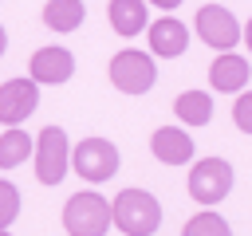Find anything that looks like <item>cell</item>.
Masks as SVG:
<instances>
[{"mask_svg": "<svg viewBox=\"0 0 252 236\" xmlns=\"http://www.w3.org/2000/svg\"><path fill=\"white\" fill-rule=\"evenodd\" d=\"M110 224H118L126 236H154L161 228V205L146 189H122L110 201Z\"/></svg>", "mask_w": 252, "mask_h": 236, "instance_id": "6da1fadb", "label": "cell"}, {"mask_svg": "<svg viewBox=\"0 0 252 236\" xmlns=\"http://www.w3.org/2000/svg\"><path fill=\"white\" fill-rule=\"evenodd\" d=\"M63 228L67 236H106L110 228V201L94 189H83L67 197L63 205Z\"/></svg>", "mask_w": 252, "mask_h": 236, "instance_id": "7a4b0ae2", "label": "cell"}, {"mask_svg": "<svg viewBox=\"0 0 252 236\" xmlns=\"http://www.w3.org/2000/svg\"><path fill=\"white\" fill-rule=\"evenodd\" d=\"M35 181L43 185H59L71 169V142H67V130L63 126H43L39 138H35Z\"/></svg>", "mask_w": 252, "mask_h": 236, "instance_id": "3957f363", "label": "cell"}, {"mask_svg": "<svg viewBox=\"0 0 252 236\" xmlns=\"http://www.w3.org/2000/svg\"><path fill=\"white\" fill-rule=\"evenodd\" d=\"M118 149H114V142H106V138H83L75 149H71V169L83 177V181H91V185H102V181H110L114 173H118Z\"/></svg>", "mask_w": 252, "mask_h": 236, "instance_id": "277c9868", "label": "cell"}, {"mask_svg": "<svg viewBox=\"0 0 252 236\" xmlns=\"http://www.w3.org/2000/svg\"><path fill=\"white\" fill-rule=\"evenodd\" d=\"M110 83L122 90V94H146L154 83H158V67H154V55H146V51H134V47H126V51H118L114 59H110Z\"/></svg>", "mask_w": 252, "mask_h": 236, "instance_id": "5b68a950", "label": "cell"}, {"mask_svg": "<svg viewBox=\"0 0 252 236\" xmlns=\"http://www.w3.org/2000/svg\"><path fill=\"white\" fill-rule=\"evenodd\" d=\"M232 193V165L224 157H201L193 169H189V197L197 205H217Z\"/></svg>", "mask_w": 252, "mask_h": 236, "instance_id": "8992f818", "label": "cell"}, {"mask_svg": "<svg viewBox=\"0 0 252 236\" xmlns=\"http://www.w3.org/2000/svg\"><path fill=\"white\" fill-rule=\"evenodd\" d=\"M197 35L209 43V47H217V51H232L236 43H240V24H236V16L224 8V4H205L201 12H197Z\"/></svg>", "mask_w": 252, "mask_h": 236, "instance_id": "52a82bcc", "label": "cell"}, {"mask_svg": "<svg viewBox=\"0 0 252 236\" xmlns=\"http://www.w3.org/2000/svg\"><path fill=\"white\" fill-rule=\"evenodd\" d=\"M39 106V83L32 79H8L0 87V122L4 126H20L24 118H32Z\"/></svg>", "mask_w": 252, "mask_h": 236, "instance_id": "ba28073f", "label": "cell"}, {"mask_svg": "<svg viewBox=\"0 0 252 236\" xmlns=\"http://www.w3.org/2000/svg\"><path fill=\"white\" fill-rule=\"evenodd\" d=\"M75 75V55L67 47H39L28 63V79L39 87H59Z\"/></svg>", "mask_w": 252, "mask_h": 236, "instance_id": "9c48e42d", "label": "cell"}, {"mask_svg": "<svg viewBox=\"0 0 252 236\" xmlns=\"http://www.w3.org/2000/svg\"><path fill=\"white\" fill-rule=\"evenodd\" d=\"M193 149L197 146L181 126H158L154 138H150V153L161 165H185V161H193Z\"/></svg>", "mask_w": 252, "mask_h": 236, "instance_id": "30bf717a", "label": "cell"}, {"mask_svg": "<svg viewBox=\"0 0 252 236\" xmlns=\"http://www.w3.org/2000/svg\"><path fill=\"white\" fill-rule=\"evenodd\" d=\"M185 47H189V28H185L181 20L161 16V20L150 24V51H154V55L177 59V55H185Z\"/></svg>", "mask_w": 252, "mask_h": 236, "instance_id": "8fae6325", "label": "cell"}, {"mask_svg": "<svg viewBox=\"0 0 252 236\" xmlns=\"http://www.w3.org/2000/svg\"><path fill=\"white\" fill-rule=\"evenodd\" d=\"M248 75H252L248 59L224 51V55H217L213 67H209V87H213V90H224V94H236V90L248 87Z\"/></svg>", "mask_w": 252, "mask_h": 236, "instance_id": "7c38bea8", "label": "cell"}, {"mask_svg": "<svg viewBox=\"0 0 252 236\" xmlns=\"http://www.w3.org/2000/svg\"><path fill=\"white\" fill-rule=\"evenodd\" d=\"M106 16H110V28L118 35L146 31V0H110L106 4Z\"/></svg>", "mask_w": 252, "mask_h": 236, "instance_id": "4fadbf2b", "label": "cell"}, {"mask_svg": "<svg viewBox=\"0 0 252 236\" xmlns=\"http://www.w3.org/2000/svg\"><path fill=\"white\" fill-rule=\"evenodd\" d=\"M173 114L185 122V126H205L213 118V94L209 90H181L173 98Z\"/></svg>", "mask_w": 252, "mask_h": 236, "instance_id": "5bb4252c", "label": "cell"}, {"mask_svg": "<svg viewBox=\"0 0 252 236\" xmlns=\"http://www.w3.org/2000/svg\"><path fill=\"white\" fill-rule=\"evenodd\" d=\"M83 16H87L83 0H47L43 4V28H51V31H75L83 24Z\"/></svg>", "mask_w": 252, "mask_h": 236, "instance_id": "9a60e30c", "label": "cell"}, {"mask_svg": "<svg viewBox=\"0 0 252 236\" xmlns=\"http://www.w3.org/2000/svg\"><path fill=\"white\" fill-rule=\"evenodd\" d=\"M32 149H35V142H32L20 126H8V130L0 134V169H16V165H24V161L32 157Z\"/></svg>", "mask_w": 252, "mask_h": 236, "instance_id": "2e32d148", "label": "cell"}, {"mask_svg": "<svg viewBox=\"0 0 252 236\" xmlns=\"http://www.w3.org/2000/svg\"><path fill=\"white\" fill-rule=\"evenodd\" d=\"M181 236H232V228H228V220L220 212H197L181 228Z\"/></svg>", "mask_w": 252, "mask_h": 236, "instance_id": "e0dca14e", "label": "cell"}, {"mask_svg": "<svg viewBox=\"0 0 252 236\" xmlns=\"http://www.w3.org/2000/svg\"><path fill=\"white\" fill-rule=\"evenodd\" d=\"M16 216H20V189L0 177V228H8Z\"/></svg>", "mask_w": 252, "mask_h": 236, "instance_id": "ac0fdd59", "label": "cell"}, {"mask_svg": "<svg viewBox=\"0 0 252 236\" xmlns=\"http://www.w3.org/2000/svg\"><path fill=\"white\" fill-rule=\"evenodd\" d=\"M232 122H236L244 134H252V90H244V94L232 102Z\"/></svg>", "mask_w": 252, "mask_h": 236, "instance_id": "d6986e66", "label": "cell"}, {"mask_svg": "<svg viewBox=\"0 0 252 236\" xmlns=\"http://www.w3.org/2000/svg\"><path fill=\"white\" fill-rule=\"evenodd\" d=\"M150 4H154V8H161V12H173L181 0H150Z\"/></svg>", "mask_w": 252, "mask_h": 236, "instance_id": "ffe728a7", "label": "cell"}, {"mask_svg": "<svg viewBox=\"0 0 252 236\" xmlns=\"http://www.w3.org/2000/svg\"><path fill=\"white\" fill-rule=\"evenodd\" d=\"M4 51H8V31H4V24H0V59H4Z\"/></svg>", "mask_w": 252, "mask_h": 236, "instance_id": "44dd1931", "label": "cell"}, {"mask_svg": "<svg viewBox=\"0 0 252 236\" xmlns=\"http://www.w3.org/2000/svg\"><path fill=\"white\" fill-rule=\"evenodd\" d=\"M244 43H248V51H252V20L244 24Z\"/></svg>", "mask_w": 252, "mask_h": 236, "instance_id": "7402d4cb", "label": "cell"}, {"mask_svg": "<svg viewBox=\"0 0 252 236\" xmlns=\"http://www.w3.org/2000/svg\"><path fill=\"white\" fill-rule=\"evenodd\" d=\"M0 236H12V232H8V228H0Z\"/></svg>", "mask_w": 252, "mask_h": 236, "instance_id": "603a6c76", "label": "cell"}]
</instances>
